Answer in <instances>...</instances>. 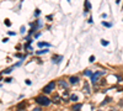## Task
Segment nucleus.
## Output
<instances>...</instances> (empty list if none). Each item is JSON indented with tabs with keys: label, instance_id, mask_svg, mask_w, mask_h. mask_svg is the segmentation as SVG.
<instances>
[{
	"label": "nucleus",
	"instance_id": "obj_21",
	"mask_svg": "<svg viewBox=\"0 0 123 111\" xmlns=\"http://www.w3.org/2000/svg\"><path fill=\"white\" fill-rule=\"evenodd\" d=\"M8 35H9V36H16V32H14V31H9Z\"/></svg>",
	"mask_w": 123,
	"mask_h": 111
},
{
	"label": "nucleus",
	"instance_id": "obj_22",
	"mask_svg": "<svg viewBox=\"0 0 123 111\" xmlns=\"http://www.w3.org/2000/svg\"><path fill=\"white\" fill-rule=\"evenodd\" d=\"M94 60H95V56H91V57L89 58V62H90V63H92Z\"/></svg>",
	"mask_w": 123,
	"mask_h": 111
},
{
	"label": "nucleus",
	"instance_id": "obj_13",
	"mask_svg": "<svg viewBox=\"0 0 123 111\" xmlns=\"http://www.w3.org/2000/svg\"><path fill=\"white\" fill-rule=\"evenodd\" d=\"M44 53H48V48H44V49H41V51L36 52V54H44Z\"/></svg>",
	"mask_w": 123,
	"mask_h": 111
},
{
	"label": "nucleus",
	"instance_id": "obj_2",
	"mask_svg": "<svg viewBox=\"0 0 123 111\" xmlns=\"http://www.w3.org/2000/svg\"><path fill=\"white\" fill-rule=\"evenodd\" d=\"M56 85H57V81H49L43 89H42V91H43L44 94H51L53 90H54Z\"/></svg>",
	"mask_w": 123,
	"mask_h": 111
},
{
	"label": "nucleus",
	"instance_id": "obj_3",
	"mask_svg": "<svg viewBox=\"0 0 123 111\" xmlns=\"http://www.w3.org/2000/svg\"><path fill=\"white\" fill-rule=\"evenodd\" d=\"M102 75H105V72H102V70H97V72H95V73H94L91 77H90V78H91V83H92V84H95V83L97 81L99 78H100V77H102Z\"/></svg>",
	"mask_w": 123,
	"mask_h": 111
},
{
	"label": "nucleus",
	"instance_id": "obj_6",
	"mask_svg": "<svg viewBox=\"0 0 123 111\" xmlns=\"http://www.w3.org/2000/svg\"><path fill=\"white\" fill-rule=\"evenodd\" d=\"M62 59H63V56H59V54H57V56H54V57H52V60L54 63H57V64H59L62 62Z\"/></svg>",
	"mask_w": 123,
	"mask_h": 111
},
{
	"label": "nucleus",
	"instance_id": "obj_30",
	"mask_svg": "<svg viewBox=\"0 0 123 111\" xmlns=\"http://www.w3.org/2000/svg\"><path fill=\"white\" fill-rule=\"evenodd\" d=\"M33 111H41V109L40 107H36V109H33Z\"/></svg>",
	"mask_w": 123,
	"mask_h": 111
},
{
	"label": "nucleus",
	"instance_id": "obj_18",
	"mask_svg": "<svg viewBox=\"0 0 123 111\" xmlns=\"http://www.w3.org/2000/svg\"><path fill=\"white\" fill-rule=\"evenodd\" d=\"M102 26H105V27H108V29H110V27H112V25L110 24V22H106V21H102Z\"/></svg>",
	"mask_w": 123,
	"mask_h": 111
},
{
	"label": "nucleus",
	"instance_id": "obj_28",
	"mask_svg": "<svg viewBox=\"0 0 123 111\" xmlns=\"http://www.w3.org/2000/svg\"><path fill=\"white\" fill-rule=\"evenodd\" d=\"M20 65H21V62H17L16 64H14V67H20Z\"/></svg>",
	"mask_w": 123,
	"mask_h": 111
},
{
	"label": "nucleus",
	"instance_id": "obj_15",
	"mask_svg": "<svg viewBox=\"0 0 123 111\" xmlns=\"http://www.w3.org/2000/svg\"><path fill=\"white\" fill-rule=\"evenodd\" d=\"M78 96L75 95V94H71V95H70V100H71V101H78Z\"/></svg>",
	"mask_w": 123,
	"mask_h": 111
},
{
	"label": "nucleus",
	"instance_id": "obj_25",
	"mask_svg": "<svg viewBox=\"0 0 123 111\" xmlns=\"http://www.w3.org/2000/svg\"><path fill=\"white\" fill-rule=\"evenodd\" d=\"M101 17H102V19H106V17H107V14H101Z\"/></svg>",
	"mask_w": 123,
	"mask_h": 111
},
{
	"label": "nucleus",
	"instance_id": "obj_26",
	"mask_svg": "<svg viewBox=\"0 0 123 111\" xmlns=\"http://www.w3.org/2000/svg\"><path fill=\"white\" fill-rule=\"evenodd\" d=\"M40 14H41V11H40L38 9H37V10H36V16H38Z\"/></svg>",
	"mask_w": 123,
	"mask_h": 111
},
{
	"label": "nucleus",
	"instance_id": "obj_17",
	"mask_svg": "<svg viewBox=\"0 0 123 111\" xmlns=\"http://www.w3.org/2000/svg\"><path fill=\"white\" fill-rule=\"evenodd\" d=\"M4 24L6 25L8 27H10V26H11V21H10L9 19H5V20H4Z\"/></svg>",
	"mask_w": 123,
	"mask_h": 111
},
{
	"label": "nucleus",
	"instance_id": "obj_19",
	"mask_svg": "<svg viewBox=\"0 0 123 111\" xmlns=\"http://www.w3.org/2000/svg\"><path fill=\"white\" fill-rule=\"evenodd\" d=\"M101 44H102V46H108V44H110V42H108V41H106V40H103V38H102V40H101Z\"/></svg>",
	"mask_w": 123,
	"mask_h": 111
},
{
	"label": "nucleus",
	"instance_id": "obj_9",
	"mask_svg": "<svg viewBox=\"0 0 123 111\" xmlns=\"http://www.w3.org/2000/svg\"><path fill=\"white\" fill-rule=\"evenodd\" d=\"M90 9H91V4H90L89 0H85V10H84V13L86 14Z\"/></svg>",
	"mask_w": 123,
	"mask_h": 111
},
{
	"label": "nucleus",
	"instance_id": "obj_1",
	"mask_svg": "<svg viewBox=\"0 0 123 111\" xmlns=\"http://www.w3.org/2000/svg\"><path fill=\"white\" fill-rule=\"evenodd\" d=\"M35 101L37 102V105H40V106H49L52 100L49 98H47L46 95H38L35 99Z\"/></svg>",
	"mask_w": 123,
	"mask_h": 111
},
{
	"label": "nucleus",
	"instance_id": "obj_31",
	"mask_svg": "<svg viewBox=\"0 0 123 111\" xmlns=\"http://www.w3.org/2000/svg\"><path fill=\"white\" fill-rule=\"evenodd\" d=\"M119 1H121V0H116V3H117V4H119Z\"/></svg>",
	"mask_w": 123,
	"mask_h": 111
},
{
	"label": "nucleus",
	"instance_id": "obj_4",
	"mask_svg": "<svg viewBox=\"0 0 123 111\" xmlns=\"http://www.w3.org/2000/svg\"><path fill=\"white\" fill-rule=\"evenodd\" d=\"M57 85H59V86L63 88V89H68V86H69V85H68V83H67L65 80H62V79L57 81Z\"/></svg>",
	"mask_w": 123,
	"mask_h": 111
},
{
	"label": "nucleus",
	"instance_id": "obj_34",
	"mask_svg": "<svg viewBox=\"0 0 123 111\" xmlns=\"http://www.w3.org/2000/svg\"><path fill=\"white\" fill-rule=\"evenodd\" d=\"M122 9H123V6H122Z\"/></svg>",
	"mask_w": 123,
	"mask_h": 111
},
{
	"label": "nucleus",
	"instance_id": "obj_7",
	"mask_svg": "<svg viewBox=\"0 0 123 111\" xmlns=\"http://www.w3.org/2000/svg\"><path fill=\"white\" fill-rule=\"evenodd\" d=\"M37 46H38L40 48H49L52 44L48 43V42H38V43H37Z\"/></svg>",
	"mask_w": 123,
	"mask_h": 111
},
{
	"label": "nucleus",
	"instance_id": "obj_10",
	"mask_svg": "<svg viewBox=\"0 0 123 111\" xmlns=\"http://www.w3.org/2000/svg\"><path fill=\"white\" fill-rule=\"evenodd\" d=\"M81 107H83L81 104H75V105L71 107V110H73V111H80V110H81Z\"/></svg>",
	"mask_w": 123,
	"mask_h": 111
},
{
	"label": "nucleus",
	"instance_id": "obj_8",
	"mask_svg": "<svg viewBox=\"0 0 123 111\" xmlns=\"http://www.w3.org/2000/svg\"><path fill=\"white\" fill-rule=\"evenodd\" d=\"M26 106H27V101H24V102H20L17 106H16V109L17 110H24V109H26Z\"/></svg>",
	"mask_w": 123,
	"mask_h": 111
},
{
	"label": "nucleus",
	"instance_id": "obj_16",
	"mask_svg": "<svg viewBox=\"0 0 123 111\" xmlns=\"http://www.w3.org/2000/svg\"><path fill=\"white\" fill-rule=\"evenodd\" d=\"M53 101H54V102H59L60 101L59 95H54V96H53Z\"/></svg>",
	"mask_w": 123,
	"mask_h": 111
},
{
	"label": "nucleus",
	"instance_id": "obj_12",
	"mask_svg": "<svg viewBox=\"0 0 123 111\" xmlns=\"http://www.w3.org/2000/svg\"><path fill=\"white\" fill-rule=\"evenodd\" d=\"M15 68V67L12 65V67H10V68H8V69H5V70H3V74H9V73H11L12 72V69Z\"/></svg>",
	"mask_w": 123,
	"mask_h": 111
},
{
	"label": "nucleus",
	"instance_id": "obj_33",
	"mask_svg": "<svg viewBox=\"0 0 123 111\" xmlns=\"http://www.w3.org/2000/svg\"><path fill=\"white\" fill-rule=\"evenodd\" d=\"M17 111H24V110H17Z\"/></svg>",
	"mask_w": 123,
	"mask_h": 111
},
{
	"label": "nucleus",
	"instance_id": "obj_11",
	"mask_svg": "<svg viewBox=\"0 0 123 111\" xmlns=\"http://www.w3.org/2000/svg\"><path fill=\"white\" fill-rule=\"evenodd\" d=\"M83 74H84L85 77H91V75H92L94 73H92V72H91V70H90V69H85Z\"/></svg>",
	"mask_w": 123,
	"mask_h": 111
},
{
	"label": "nucleus",
	"instance_id": "obj_5",
	"mask_svg": "<svg viewBox=\"0 0 123 111\" xmlns=\"http://www.w3.org/2000/svg\"><path fill=\"white\" fill-rule=\"evenodd\" d=\"M69 83H70L71 85H74V84H76V83H79V77H76V75H71L70 78H69Z\"/></svg>",
	"mask_w": 123,
	"mask_h": 111
},
{
	"label": "nucleus",
	"instance_id": "obj_27",
	"mask_svg": "<svg viewBox=\"0 0 123 111\" xmlns=\"http://www.w3.org/2000/svg\"><path fill=\"white\" fill-rule=\"evenodd\" d=\"M12 79H11V78H8V79H5V81H6V83H10V81H11Z\"/></svg>",
	"mask_w": 123,
	"mask_h": 111
},
{
	"label": "nucleus",
	"instance_id": "obj_29",
	"mask_svg": "<svg viewBox=\"0 0 123 111\" xmlns=\"http://www.w3.org/2000/svg\"><path fill=\"white\" fill-rule=\"evenodd\" d=\"M26 84L30 85V84H31V80H30V79H27V80H26Z\"/></svg>",
	"mask_w": 123,
	"mask_h": 111
},
{
	"label": "nucleus",
	"instance_id": "obj_20",
	"mask_svg": "<svg viewBox=\"0 0 123 111\" xmlns=\"http://www.w3.org/2000/svg\"><path fill=\"white\" fill-rule=\"evenodd\" d=\"M20 32H21V33H25V32H26V27H25V26H21Z\"/></svg>",
	"mask_w": 123,
	"mask_h": 111
},
{
	"label": "nucleus",
	"instance_id": "obj_23",
	"mask_svg": "<svg viewBox=\"0 0 123 111\" xmlns=\"http://www.w3.org/2000/svg\"><path fill=\"white\" fill-rule=\"evenodd\" d=\"M40 36H41V33H40V32H36V33H35V36H33V38H38Z\"/></svg>",
	"mask_w": 123,
	"mask_h": 111
},
{
	"label": "nucleus",
	"instance_id": "obj_32",
	"mask_svg": "<svg viewBox=\"0 0 123 111\" xmlns=\"http://www.w3.org/2000/svg\"><path fill=\"white\" fill-rule=\"evenodd\" d=\"M67 1H68V3H69V4H70V3H71V1H70V0H67Z\"/></svg>",
	"mask_w": 123,
	"mask_h": 111
},
{
	"label": "nucleus",
	"instance_id": "obj_24",
	"mask_svg": "<svg viewBox=\"0 0 123 111\" xmlns=\"http://www.w3.org/2000/svg\"><path fill=\"white\" fill-rule=\"evenodd\" d=\"M8 41H9V38H8V37H5V38H3V43H6Z\"/></svg>",
	"mask_w": 123,
	"mask_h": 111
},
{
	"label": "nucleus",
	"instance_id": "obj_14",
	"mask_svg": "<svg viewBox=\"0 0 123 111\" xmlns=\"http://www.w3.org/2000/svg\"><path fill=\"white\" fill-rule=\"evenodd\" d=\"M24 49H32V47H31V42L25 43V44H24Z\"/></svg>",
	"mask_w": 123,
	"mask_h": 111
}]
</instances>
